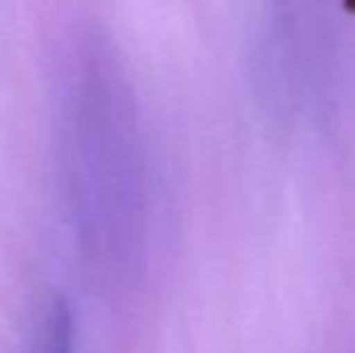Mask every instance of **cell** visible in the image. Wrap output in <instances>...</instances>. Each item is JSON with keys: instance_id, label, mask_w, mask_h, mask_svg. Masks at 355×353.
<instances>
[{"instance_id": "6da1fadb", "label": "cell", "mask_w": 355, "mask_h": 353, "mask_svg": "<svg viewBox=\"0 0 355 353\" xmlns=\"http://www.w3.org/2000/svg\"><path fill=\"white\" fill-rule=\"evenodd\" d=\"M61 162L75 240L97 273L131 259L141 213V162L133 107L116 63L83 46L63 78Z\"/></svg>"}, {"instance_id": "7a4b0ae2", "label": "cell", "mask_w": 355, "mask_h": 353, "mask_svg": "<svg viewBox=\"0 0 355 353\" xmlns=\"http://www.w3.org/2000/svg\"><path fill=\"white\" fill-rule=\"evenodd\" d=\"M32 353H78L75 317L66 302H53L39 325Z\"/></svg>"}]
</instances>
